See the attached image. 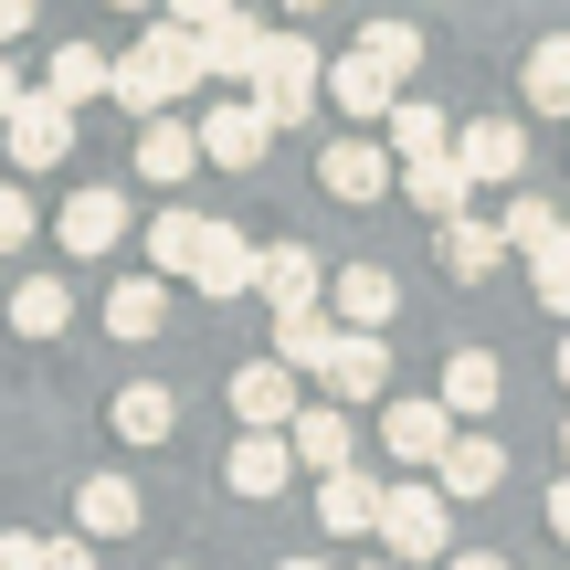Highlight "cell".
Listing matches in <instances>:
<instances>
[{"mask_svg": "<svg viewBox=\"0 0 570 570\" xmlns=\"http://www.w3.org/2000/svg\"><path fill=\"white\" fill-rule=\"evenodd\" d=\"M180 85H202V32L169 11V21H148V32H138V53H117V85H106V96H117L127 117H159Z\"/></svg>", "mask_w": 570, "mask_h": 570, "instance_id": "1", "label": "cell"}, {"mask_svg": "<svg viewBox=\"0 0 570 570\" xmlns=\"http://www.w3.org/2000/svg\"><path fill=\"white\" fill-rule=\"evenodd\" d=\"M244 96L265 106L275 127H306V106L327 96V53H317V42H306V32H265V53H254Z\"/></svg>", "mask_w": 570, "mask_h": 570, "instance_id": "2", "label": "cell"}, {"mask_svg": "<svg viewBox=\"0 0 570 570\" xmlns=\"http://www.w3.org/2000/svg\"><path fill=\"white\" fill-rule=\"evenodd\" d=\"M370 539H381L391 560H444V539H454V497L433 487V475H402V487H381V518H370Z\"/></svg>", "mask_w": 570, "mask_h": 570, "instance_id": "3", "label": "cell"}, {"mask_svg": "<svg viewBox=\"0 0 570 570\" xmlns=\"http://www.w3.org/2000/svg\"><path fill=\"white\" fill-rule=\"evenodd\" d=\"M0 148H11L21 180H32V169H53V159H75V106L42 96V85H21V106L0 117Z\"/></svg>", "mask_w": 570, "mask_h": 570, "instance_id": "4", "label": "cell"}, {"mask_svg": "<svg viewBox=\"0 0 570 570\" xmlns=\"http://www.w3.org/2000/svg\"><path fill=\"white\" fill-rule=\"evenodd\" d=\"M317 381H327V402H391V338L381 327H338V348L317 360Z\"/></svg>", "mask_w": 570, "mask_h": 570, "instance_id": "5", "label": "cell"}, {"mask_svg": "<svg viewBox=\"0 0 570 570\" xmlns=\"http://www.w3.org/2000/svg\"><path fill=\"white\" fill-rule=\"evenodd\" d=\"M223 487H233V497H254V508H275V497L296 487V444H285V423H244V444H233Z\"/></svg>", "mask_w": 570, "mask_h": 570, "instance_id": "6", "label": "cell"}, {"mask_svg": "<svg viewBox=\"0 0 570 570\" xmlns=\"http://www.w3.org/2000/svg\"><path fill=\"white\" fill-rule=\"evenodd\" d=\"M454 159H465L487 190H518V169H529V127H518V117H475V127H454Z\"/></svg>", "mask_w": 570, "mask_h": 570, "instance_id": "7", "label": "cell"}, {"mask_svg": "<svg viewBox=\"0 0 570 570\" xmlns=\"http://www.w3.org/2000/svg\"><path fill=\"white\" fill-rule=\"evenodd\" d=\"M381 444H391V465L433 475V454L454 444V412H444V391H433V402H391V412H381Z\"/></svg>", "mask_w": 570, "mask_h": 570, "instance_id": "8", "label": "cell"}, {"mask_svg": "<svg viewBox=\"0 0 570 570\" xmlns=\"http://www.w3.org/2000/svg\"><path fill=\"white\" fill-rule=\"evenodd\" d=\"M265 138H275V117H265L254 96H233V85H223V106L202 117V159H223V169H254V159H265Z\"/></svg>", "mask_w": 570, "mask_h": 570, "instance_id": "9", "label": "cell"}, {"mask_svg": "<svg viewBox=\"0 0 570 570\" xmlns=\"http://www.w3.org/2000/svg\"><path fill=\"white\" fill-rule=\"evenodd\" d=\"M285 444H296V475H327V465H348L360 454V433H348V402H296L285 412Z\"/></svg>", "mask_w": 570, "mask_h": 570, "instance_id": "10", "label": "cell"}, {"mask_svg": "<svg viewBox=\"0 0 570 570\" xmlns=\"http://www.w3.org/2000/svg\"><path fill=\"white\" fill-rule=\"evenodd\" d=\"M433 487H444V497H487V487H508V444L454 423V444L433 454Z\"/></svg>", "mask_w": 570, "mask_h": 570, "instance_id": "11", "label": "cell"}, {"mask_svg": "<svg viewBox=\"0 0 570 570\" xmlns=\"http://www.w3.org/2000/svg\"><path fill=\"white\" fill-rule=\"evenodd\" d=\"M317 180H327V202H381L391 190V148L381 138H338V148H317Z\"/></svg>", "mask_w": 570, "mask_h": 570, "instance_id": "12", "label": "cell"}, {"mask_svg": "<svg viewBox=\"0 0 570 570\" xmlns=\"http://www.w3.org/2000/svg\"><path fill=\"white\" fill-rule=\"evenodd\" d=\"M327 348H338V317H327L317 296H285V306H275V360L296 370V381H317Z\"/></svg>", "mask_w": 570, "mask_h": 570, "instance_id": "13", "label": "cell"}, {"mask_svg": "<svg viewBox=\"0 0 570 570\" xmlns=\"http://www.w3.org/2000/svg\"><path fill=\"white\" fill-rule=\"evenodd\" d=\"M53 244L63 254H117L127 244V190H75L63 223H53Z\"/></svg>", "mask_w": 570, "mask_h": 570, "instance_id": "14", "label": "cell"}, {"mask_svg": "<svg viewBox=\"0 0 570 570\" xmlns=\"http://www.w3.org/2000/svg\"><path fill=\"white\" fill-rule=\"evenodd\" d=\"M433 244H444V275H454V285H487L497 265H508V233L475 223V212H444V223H433Z\"/></svg>", "mask_w": 570, "mask_h": 570, "instance_id": "15", "label": "cell"}, {"mask_svg": "<svg viewBox=\"0 0 570 570\" xmlns=\"http://www.w3.org/2000/svg\"><path fill=\"white\" fill-rule=\"evenodd\" d=\"M327 96H338L348 117H391V96H402V75H391V63L370 53V42H348V53L327 63Z\"/></svg>", "mask_w": 570, "mask_h": 570, "instance_id": "16", "label": "cell"}, {"mask_svg": "<svg viewBox=\"0 0 570 570\" xmlns=\"http://www.w3.org/2000/svg\"><path fill=\"white\" fill-rule=\"evenodd\" d=\"M106 338H127V348L169 338V275H127L117 296H106Z\"/></svg>", "mask_w": 570, "mask_h": 570, "instance_id": "17", "label": "cell"}, {"mask_svg": "<svg viewBox=\"0 0 570 570\" xmlns=\"http://www.w3.org/2000/svg\"><path fill=\"white\" fill-rule=\"evenodd\" d=\"M190 32H202V75H223V85H244L254 53H265V21H244V11H212V21H190Z\"/></svg>", "mask_w": 570, "mask_h": 570, "instance_id": "18", "label": "cell"}, {"mask_svg": "<svg viewBox=\"0 0 570 570\" xmlns=\"http://www.w3.org/2000/svg\"><path fill=\"white\" fill-rule=\"evenodd\" d=\"M370 518H381V475H360V465H327V475H317V529L360 539Z\"/></svg>", "mask_w": 570, "mask_h": 570, "instance_id": "19", "label": "cell"}, {"mask_svg": "<svg viewBox=\"0 0 570 570\" xmlns=\"http://www.w3.org/2000/svg\"><path fill=\"white\" fill-rule=\"evenodd\" d=\"M190 169H202V127H180V117H148V138H138V180L180 190Z\"/></svg>", "mask_w": 570, "mask_h": 570, "instance_id": "20", "label": "cell"}, {"mask_svg": "<svg viewBox=\"0 0 570 570\" xmlns=\"http://www.w3.org/2000/svg\"><path fill=\"white\" fill-rule=\"evenodd\" d=\"M402 190L433 212V223H444V212H465V202H475V169L454 159V148H433V159H402Z\"/></svg>", "mask_w": 570, "mask_h": 570, "instance_id": "21", "label": "cell"}, {"mask_svg": "<svg viewBox=\"0 0 570 570\" xmlns=\"http://www.w3.org/2000/svg\"><path fill=\"white\" fill-rule=\"evenodd\" d=\"M138 487H127V475H85V487H75V529L85 539H127V529H138Z\"/></svg>", "mask_w": 570, "mask_h": 570, "instance_id": "22", "label": "cell"}, {"mask_svg": "<svg viewBox=\"0 0 570 570\" xmlns=\"http://www.w3.org/2000/svg\"><path fill=\"white\" fill-rule=\"evenodd\" d=\"M402 317V275L391 265H348L338 275V327H391Z\"/></svg>", "mask_w": 570, "mask_h": 570, "instance_id": "23", "label": "cell"}, {"mask_svg": "<svg viewBox=\"0 0 570 570\" xmlns=\"http://www.w3.org/2000/svg\"><path fill=\"white\" fill-rule=\"evenodd\" d=\"M106 85H117V53H96V42H53V75H42V96H63V106H96Z\"/></svg>", "mask_w": 570, "mask_h": 570, "instance_id": "24", "label": "cell"}, {"mask_svg": "<svg viewBox=\"0 0 570 570\" xmlns=\"http://www.w3.org/2000/svg\"><path fill=\"white\" fill-rule=\"evenodd\" d=\"M138 244H148V275H190V265H202V244H212V223H202V212H180V202H169L159 223L138 233Z\"/></svg>", "mask_w": 570, "mask_h": 570, "instance_id": "25", "label": "cell"}, {"mask_svg": "<svg viewBox=\"0 0 570 570\" xmlns=\"http://www.w3.org/2000/svg\"><path fill=\"white\" fill-rule=\"evenodd\" d=\"M106 423H117L127 444H169V433H180V402H169L159 381H127L117 402H106Z\"/></svg>", "mask_w": 570, "mask_h": 570, "instance_id": "26", "label": "cell"}, {"mask_svg": "<svg viewBox=\"0 0 570 570\" xmlns=\"http://www.w3.org/2000/svg\"><path fill=\"white\" fill-rule=\"evenodd\" d=\"M296 402H306V391H296V370H285V360H254V370H233V412H244V423H285Z\"/></svg>", "mask_w": 570, "mask_h": 570, "instance_id": "27", "label": "cell"}, {"mask_svg": "<svg viewBox=\"0 0 570 570\" xmlns=\"http://www.w3.org/2000/svg\"><path fill=\"white\" fill-rule=\"evenodd\" d=\"M497 391H508V370L487 360V348H454L444 360V412L465 423V412H497Z\"/></svg>", "mask_w": 570, "mask_h": 570, "instance_id": "28", "label": "cell"}, {"mask_svg": "<svg viewBox=\"0 0 570 570\" xmlns=\"http://www.w3.org/2000/svg\"><path fill=\"white\" fill-rule=\"evenodd\" d=\"M190 285H202V296H244L254 285V244L233 223H212V244H202V265H190Z\"/></svg>", "mask_w": 570, "mask_h": 570, "instance_id": "29", "label": "cell"}, {"mask_svg": "<svg viewBox=\"0 0 570 570\" xmlns=\"http://www.w3.org/2000/svg\"><path fill=\"white\" fill-rule=\"evenodd\" d=\"M317 285L327 275H317V254H306V244H254V296L285 306V296H317Z\"/></svg>", "mask_w": 570, "mask_h": 570, "instance_id": "30", "label": "cell"}, {"mask_svg": "<svg viewBox=\"0 0 570 570\" xmlns=\"http://www.w3.org/2000/svg\"><path fill=\"white\" fill-rule=\"evenodd\" d=\"M518 85H529V106H539V117H570V32L529 42V63H518Z\"/></svg>", "mask_w": 570, "mask_h": 570, "instance_id": "31", "label": "cell"}, {"mask_svg": "<svg viewBox=\"0 0 570 570\" xmlns=\"http://www.w3.org/2000/svg\"><path fill=\"white\" fill-rule=\"evenodd\" d=\"M11 327L21 338H63V327H75V296H63L53 275H21L11 285Z\"/></svg>", "mask_w": 570, "mask_h": 570, "instance_id": "32", "label": "cell"}, {"mask_svg": "<svg viewBox=\"0 0 570 570\" xmlns=\"http://www.w3.org/2000/svg\"><path fill=\"white\" fill-rule=\"evenodd\" d=\"M433 148H454L444 106H423V96H391V159H433Z\"/></svg>", "mask_w": 570, "mask_h": 570, "instance_id": "33", "label": "cell"}, {"mask_svg": "<svg viewBox=\"0 0 570 570\" xmlns=\"http://www.w3.org/2000/svg\"><path fill=\"white\" fill-rule=\"evenodd\" d=\"M529 285H539V306H550V317L570 327V223H560V233H550V244H539V254H529Z\"/></svg>", "mask_w": 570, "mask_h": 570, "instance_id": "34", "label": "cell"}, {"mask_svg": "<svg viewBox=\"0 0 570 570\" xmlns=\"http://www.w3.org/2000/svg\"><path fill=\"white\" fill-rule=\"evenodd\" d=\"M497 233H508V254H539V244L560 233V212L539 202V190H518V202H508V223H497Z\"/></svg>", "mask_w": 570, "mask_h": 570, "instance_id": "35", "label": "cell"}, {"mask_svg": "<svg viewBox=\"0 0 570 570\" xmlns=\"http://www.w3.org/2000/svg\"><path fill=\"white\" fill-rule=\"evenodd\" d=\"M360 42H370V53L391 63V75H412V63H423V32H412V21H370Z\"/></svg>", "mask_w": 570, "mask_h": 570, "instance_id": "36", "label": "cell"}, {"mask_svg": "<svg viewBox=\"0 0 570 570\" xmlns=\"http://www.w3.org/2000/svg\"><path fill=\"white\" fill-rule=\"evenodd\" d=\"M11 244H32V190L0 180V254H11Z\"/></svg>", "mask_w": 570, "mask_h": 570, "instance_id": "37", "label": "cell"}, {"mask_svg": "<svg viewBox=\"0 0 570 570\" xmlns=\"http://www.w3.org/2000/svg\"><path fill=\"white\" fill-rule=\"evenodd\" d=\"M42 570H96V539H85V529L75 539H42Z\"/></svg>", "mask_w": 570, "mask_h": 570, "instance_id": "38", "label": "cell"}, {"mask_svg": "<svg viewBox=\"0 0 570 570\" xmlns=\"http://www.w3.org/2000/svg\"><path fill=\"white\" fill-rule=\"evenodd\" d=\"M0 570H42V539L32 529H0Z\"/></svg>", "mask_w": 570, "mask_h": 570, "instance_id": "39", "label": "cell"}, {"mask_svg": "<svg viewBox=\"0 0 570 570\" xmlns=\"http://www.w3.org/2000/svg\"><path fill=\"white\" fill-rule=\"evenodd\" d=\"M32 32V0H0V42H21Z\"/></svg>", "mask_w": 570, "mask_h": 570, "instance_id": "40", "label": "cell"}, {"mask_svg": "<svg viewBox=\"0 0 570 570\" xmlns=\"http://www.w3.org/2000/svg\"><path fill=\"white\" fill-rule=\"evenodd\" d=\"M444 570H518V560H497V550H454Z\"/></svg>", "mask_w": 570, "mask_h": 570, "instance_id": "41", "label": "cell"}, {"mask_svg": "<svg viewBox=\"0 0 570 570\" xmlns=\"http://www.w3.org/2000/svg\"><path fill=\"white\" fill-rule=\"evenodd\" d=\"M550 529L570 539V475H560V487H550Z\"/></svg>", "mask_w": 570, "mask_h": 570, "instance_id": "42", "label": "cell"}, {"mask_svg": "<svg viewBox=\"0 0 570 570\" xmlns=\"http://www.w3.org/2000/svg\"><path fill=\"white\" fill-rule=\"evenodd\" d=\"M169 11H180V21H212V11H233V0H169Z\"/></svg>", "mask_w": 570, "mask_h": 570, "instance_id": "43", "label": "cell"}, {"mask_svg": "<svg viewBox=\"0 0 570 570\" xmlns=\"http://www.w3.org/2000/svg\"><path fill=\"white\" fill-rule=\"evenodd\" d=\"M11 106H21V75H11V63H0V117H11Z\"/></svg>", "mask_w": 570, "mask_h": 570, "instance_id": "44", "label": "cell"}, {"mask_svg": "<svg viewBox=\"0 0 570 570\" xmlns=\"http://www.w3.org/2000/svg\"><path fill=\"white\" fill-rule=\"evenodd\" d=\"M275 570H327V560H306V550H296V560H275Z\"/></svg>", "mask_w": 570, "mask_h": 570, "instance_id": "45", "label": "cell"}, {"mask_svg": "<svg viewBox=\"0 0 570 570\" xmlns=\"http://www.w3.org/2000/svg\"><path fill=\"white\" fill-rule=\"evenodd\" d=\"M285 11H296V21H306V11H327V0H285Z\"/></svg>", "mask_w": 570, "mask_h": 570, "instance_id": "46", "label": "cell"}, {"mask_svg": "<svg viewBox=\"0 0 570 570\" xmlns=\"http://www.w3.org/2000/svg\"><path fill=\"white\" fill-rule=\"evenodd\" d=\"M106 11H148V0H106Z\"/></svg>", "mask_w": 570, "mask_h": 570, "instance_id": "47", "label": "cell"}, {"mask_svg": "<svg viewBox=\"0 0 570 570\" xmlns=\"http://www.w3.org/2000/svg\"><path fill=\"white\" fill-rule=\"evenodd\" d=\"M560 454H570V412H560Z\"/></svg>", "mask_w": 570, "mask_h": 570, "instance_id": "48", "label": "cell"}, {"mask_svg": "<svg viewBox=\"0 0 570 570\" xmlns=\"http://www.w3.org/2000/svg\"><path fill=\"white\" fill-rule=\"evenodd\" d=\"M560 381H570V338H560Z\"/></svg>", "mask_w": 570, "mask_h": 570, "instance_id": "49", "label": "cell"}, {"mask_svg": "<svg viewBox=\"0 0 570 570\" xmlns=\"http://www.w3.org/2000/svg\"><path fill=\"white\" fill-rule=\"evenodd\" d=\"M169 570H190V560H169Z\"/></svg>", "mask_w": 570, "mask_h": 570, "instance_id": "50", "label": "cell"}, {"mask_svg": "<svg viewBox=\"0 0 570 570\" xmlns=\"http://www.w3.org/2000/svg\"><path fill=\"white\" fill-rule=\"evenodd\" d=\"M381 570H402V560H381Z\"/></svg>", "mask_w": 570, "mask_h": 570, "instance_id": "51", "label": "cell"}]
</instances>
